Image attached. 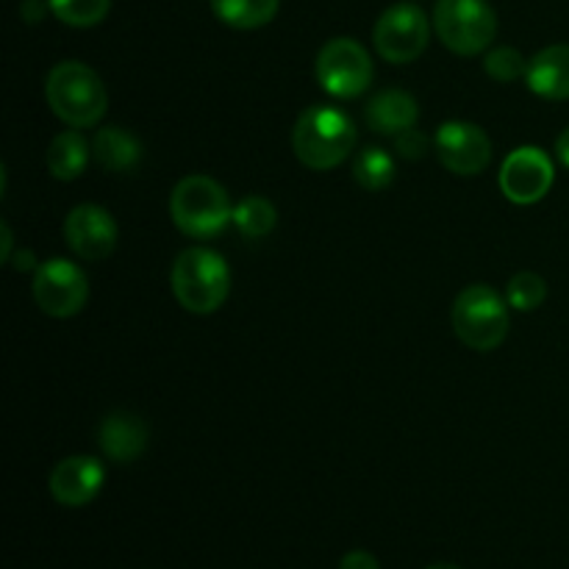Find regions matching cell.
I'll list each match as a JSON object with an SVG mask.
<instances>
[{"mask_svg": "<svg viewBox=\"0 0 569 569\" xmlns=\"http://www.w3.org/2000/svg\"><path fill=\"white\" fill-rule=\"evenodd\" d=\"M292 148L309 170H333L353 153V120L337 106H311L295 122Z\"/></svg>", "mask_w": 569, "mask_h": 569, "instance_id": "1", "label": "cell"}, {"mask_svg": "<svg viewBox=\"0 0 569 569\" xmlns=\"http://www.w3.org/2000/svg\"><path fill=\"white\" fill-rule=\"evenodd\" d=\"M170 287L189 315H214L231 292V270L214 250L187 248L172 261Z\"/></svg>", "mask_w": 569, "mask_h": 569, "instance_id": "2", "label": "cell"}, {"mask_svg": "<svg viewBox=\"0 0 569 569\" xmlns=\"http://www.w3.org/2000/svg\"><path fill=\"white\" fill-rule=\"evenodd\" d=\"M44 98L53 114L70 128L98 126L109 106V92L100 76L81 61H59L48 72Z\"/></svg>", "mask_w": 569, "mask_h": 569, "instance_id": "3", "label": "cell"}, {"mask_svg": "<svg viewBox=\"0 0 569 569\" xmlns=\"http://www.w3.org/2000/svg\"><path fill=\"white\" fill-rule=\"evenodd\" d=\"M170 217L187 237L211 239L233 222V209L222 183L209 176H187L172 189Z\"/></svg>", "mask_w": 569, "mask_h": 569, "instance_id": "4", "label": "cell"}, {"mask_svg": "<svg viewBox=\"0 0 569 569\" xmlns=\"http://www.w3.org/2000/svg\"><path fill=\"white\" fill-rule=\"evenodd\" d=\"M453 331L470 350L489 353L509 337V306L487 283L467 287L453 303Z\"/></svg>", "mask_w": 569, "mask_h": 569, "instance_id": "5", "label": "cell"}, {"mask_svg": "<svg viewBox=\"0 0 569 569\" xmlns=\"http://www.w3.org/2000/svg\"><path fill=\"white\" fill-rule=\"evenodd\" d=\"M433 28L445 48L459 56H478L492 44L498 17L487 0H437Z\"/></svg>", "mask_w": 569, "mask_h": 569, "instance_id": "6", "label": "cell"}, {"mask_svg": "<svg viewBox=\"0 0 569 569\" xmlns=\"http://www.w3.org/2000/svg\"><path fill=\"white\" fill-rule=\"evenodd\" d=\"M315 72L333 98H359L372 83V59L356 39L339 37L322 44Z\"/></svg>", "mask_w": 569, "mask_h": 569, "instance_id": "7", "label": "cell"}, {"mask_svg": "<svg viewBox=\"0 0 569 569\" xmlns=\"http://www.w3.org/2000/svg\"><path fill=\"white\" fill-rule=\"evenodd\" d=\"M428 37H431L428 17L415 3L389 6L372 28V42L378 53L392 64H409L420 59L422 50L428 48Z\"/></svg>", "mask_w": 569, "mask_h": 569, "instance_id": "8", "label": "cell"}, {"mask_svg": "<svg viewBox=\"0 0 569 569\" xmlns=\"http://www.w3.org/2000/svg\"><path fill=\"white\" fill-rule=\"evenodd\" d=\"M89 283L78 264L67 259H48L33 276V300L44 315L64 320L87 306Z\"/></svg>", "mask_w": 569, "mask_h": 569, "instance_id": "9", "label": "cell"}, {"mask_svg": "<svg viewBox=\"0 0 569 569\" xmlns=\"http://www.w3.org/2000/svg\"><path fill=\"white\" fill-rule=\"evenodd\" d=\"M556 170L542 148H517L500 167V192L517 206L539 203L550 192Z\"/></svg>", "mask_w": 569, "mask_h": 569, "instance_id": "10", "label": "cell"}, {"mask_svg": "<svg viewBox=\"0 0 569 569\" xmlns=\"http://www.w3.org/2000/svg\"><path fill=\"white\" fill-rule=\"evenodd\" d=\"M433 150L439 161L456 176H478L492 161V142L487 131L476 122L450 120L442 122L433 137Z\"/></svg>", "mask_w": 569, "mask_h": 569, "instance_id": "11", "label": "cell"}, {"mask_svg": "<svg viewBox=\"0 0 569 569\" xmlns=\"http://www.w3.org/2000/svg\"><path fill=\"white\" fill-rule=\"evenodd\" d=\"M64 239L78 259L103 261L117 248V222L103 206H76L64 220Z\"/></svg>", "mask_w": 569, "mask_h": 569, "instance_id": "12", "label": "cell"}, {"mask_svg": "<svg viewBox=\"0 0 569 569\" xmlns=\"http://www.w3.org/2000/svg\"><path fill=\"white\" fill-rule=\"evenodd\" d=\"M106 470L92 456H70L61 459L50 472V495L56 503L67 509H81L89 506L103 489Z\"/></svg>", "mask_w": 569, "mask_h": 569, "instance_id": "13", "label": "cell"}, {"mask_svg": "<svg viewBox=\"0 0 569 569\" xmlns=\"http://www.w3.org/2000/svg\"><path fill=\"white\" fill-rule=\"evenodd\" d=\"M98 442L106 459L117 461V465H128V461L139 459L148 448V426L133 411H111L100 422Z\"/></svg>", "mask_w": 569, "mask_h": 569, "instance_id": "14", "label": "cell"}, {"mask_svg": "<svg viewBox=\"0 0 569 569\" xmlns=\"http://www.w3.org/2000/svg\"><path fill=\"white\" fill-rule=\"evenodd\" d=\"M526 83L545 100L569 98V44H550L528 61Z\"/></svg>", "mask_w": 569, "mask_h": 569, "instance_id": "15", "label": "cell"}, {"mask_svg": "<svg viewBox=\"0 0 569 569\" xmlns=\"http://www.w3.org/2000/svg\"><path fill=\"white\" fill-rule=\"evenodd\" d=\"M417 117H420V106L403 89H383L365 106L367 126L383 137H398L406 128H415Z\"/></svg>", "mask_w": 569, "mask_h": 569, "instance_id": "16", "label": "cell"}, {"mask_svg": "<svg viewBox=\"0 0 569 569\" xmlns=\"http://www.w3.org/2000/svg\"><path fill=\"white\" fill-rule=\"evenodd\" d=\"M92 156L103 170L109 172H131L142 161V142L131 131L120 126L100 128L94 133Z\"/></svg>", "mask_w": 569, "mask_h": 569, "instance_id": "17", "label": "cell"}, {"mask_svg": "<svg viewBox=\"0 0 569 569\" xmlns=\"http://www.w3.org/2000/svg\"><path fill=\"white\" fill-rule=\"evenodd\" d=\"M44 161H48V170L53 178H59V181H76L89 161L87 139L78 133V128L61 131L59 137L50 142Z\"/></svg>", "mask_w": 569, "mask_h": 569, "instance_id": "18", "label": "cell"}, {"mask_svg": "<svg viewBox=\"0 0 569 569\" xmlns=\"http://www.w3.org/2000/svg\"><path fill=\"white\" fill-rule=\"evenodd\" d=\"M281 0H211L217 20L237 31H253V28L267 26L278 14Z\"/></svg>", "mask_w": 569, "mask_h": 569, "instance_id": "19", "label": "cell"}, {"mask_svg": "<svg viewBox=\"0 0 569 569\" xmlns=\"http://www.w3.org/2000/svg\"><path fill=\"white\" fill-rule=\"evenodd\" d=\"M278 211L276 206L267 198H259V194H250L242 203L233 206V226L244 233L248 239H261L276 228Z\"/></svg>", "mask_w": 569, "mask_h": 569, "instance_id": "20", "label": "cell"}, {"mask_svg": "<svg viewBox=\"0 0 569 569\" xmlns=\"http://www.w3.org/2000/svg\"><path fill=\"white\" fill-rule=\"evenodd\" d=\"M353 178L367 192H381V189H387L395 181L392 156L381 148H365L356 156Z\"/></svg>", "mask_w": 569, "mask_h": 569, "instance_id": "21", "label": "cell"}, {"mask_svg": "<svg viewBox=\"0 0 569 569\" xmlns=\"http://www.w3.org/2000/svg\"><path fill=\"white\" fill-rule=\"evenodd\" d=\"M50 11L72 28H92L106 20L111 0H48Z\"/></svg>", "mask_w": 569, "mask_h": 569, "instance_id": "22", "label": "cell"}, {"mask_svg": "<svg viewBox=\"0 0 569 569\" xmlns=\"http://www.w3.org/2000/svg\"><path fill=\"white\" fill-rule=\"evenodd\" d=\"M548 298V283L537 272H517L506 287V300L517 311H533Z\"/></svg>", "mask_w": 569, "mask_h": 569, "instance_id": "23", "label": "cell"}, {"mask_svg": "<svg viewBox=\"0 0 569 569\" xmlns=\"http://www.w3.org/2000/svg\"><path fill=\"white\" fill-rule=\"evenodd\" d=\"M483 70L495 78V81H515V78H526L528 59L515 48H495L489 50Z\"/></svg>", "mask_w": 569, "mask_h": 569, "instance_id": "24", "label": "cell"}, {"mask_svg": "<svg viewBox=\"0 0 569 569\" xmlns=\"http://www.w3.org/2000/svg\"><path fill=\"white\" fill-rule=\"evenodd\" d=\"M395 150L409 161L422 159V156L428 153V137L420 128H406V131H400L398 137H395Z\"/></svg>", "mask_w": 569, "mask_h": 569, "instance_id": "25", "label": "cell"}, {"mask_svg": "<svg viewBox=\"0 0 569 569\" xmlns=\"http://www.w3.org/2000/svg\"><path fill=\"white\" fill-rule=\"evenodd\" d=\"M339 569H381V565H378L376 556L367 553V550H350L342 559V565H339Z\"/></svg>", "mask_w": 569, "mask_h": 569, "instance_id": "26", "label": "cell"}, {"mask_svg": "<svg viewBox=\"0 0 569 569\" xmlns=\"http://www.w3.org/2000/svg\"><path fill=\"white\" fill-rule=\"evenodd\" d=\"M556 156H559V161L565 167H569V128L559 133V139H556Z\"/></svg>", "mask_w": 569, "mask_h": 569, "instance_id": "27", "label": "cell"}, {"mask_svg": "<svg viewBox=\"0 0 569 569\" xmlns=\"http://www.w3.org/2000/svg\"><path fill=\"white\" fill-rule=\"evenodd\" d=\"M9 248H11V231H9V226L3 222V261L9 259Z\"/></svg>", "mask_w": 569, "mask_h": 569, "instance_id": "28", "label": "cell"}, {"mask_svg": "<svg viewBox=\"0 0 569 569\" xmlns=\"http://www.w3.org/2000/svg\"><path fill=\"white\" fill-rule=\"evenodd\" d=\"M428 569H461V567H456V565H431Z\"/></svg>", "mask_w": 569, "mask_h": 569, "instance_id": "29", "label": "cell"}]
</instances>
